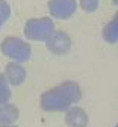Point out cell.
Returning a JSON list of instances; mask_svg holds the SVG:
<instances>
[{"label":"cell","instance_id":"1","mask_svg":"<svg viewBox=\"0 0 118 127\" xmlns=\"http://www.w3.org/2000/svg\"><path fill=\"white\" fill-rule=\"evenodd\" d=\"M79 100L80 88L73 82H67L47 91L41 97V106L45 110H64Z\"/></svg>","mask_w":118,"mask_h":127},{"label":"cell","instance_id":"2","mask_svg":"<svg viewBox=\"0 0 118 127\" xmlns=\"http://www.w3.org/2000/svg\"><path fill=\"white\" fill-rule=\"evenodd\" d=\"M55 32L53 21L50 18H33L26 23L24 33L27 38L35 41H45Z\"/></svg>","mask_w":118,"mask_h":127},{"label":"cell","instance_id":"3","mask_svg":"<svg viewBox=\"0 0 118 127\" xmlns=\"http://www.w3.org/2000/svg\"><path fill=\"white\" fill-rule=\"evenodd\" d=\"M2 52L14 61H27L30 56V47L18 38H6L2 42Z\"/></svg>","mask_w":118,"mask_h":127},{"label":"cell","instance_id":"4","mask_svg":"<svg viewBox=\"0 0 118 127\" xmlns=\"http://www.w3.org/2000/svg\"><path fill=\"white\" fill-rule=\"evenodd\" d=\"M48 9L56 18H70L76 11V0H50Z\"/></svg>","mask_w":118,"mask_h":127},{"label":"cell","instance_id":"5","mask_svg":"<svg viewBox=\"0 0 118 127\" xmlns=\"http://www.w3.org/2000/svg\"><path fill=\"white\" fill-rule=\"evenodd\" d=\"M45 41H47V47L53 53H65V52H68L70 45H71L70 38L65 33H62V32H53Z\"/></svg>","mask_w":118,"mask_h":127},{"label":"cell","instance_id":"6","mask_svg":"<svg viewBox=\"0 0 118 127\" xmlns=\"http://www.w3.org/2000/svg\"><path fill=\"white\" fill-rule=\"evenodd\" d=\"M6 79L12 85H21L26 79V71L18 65V64H8L6 65Z\"/></svg>","mask_w":118,"mask_h":127},{"label":"cell","instance_id":"7","mask_svg":"<svg viewBox=\"0 0 118 127\" xmlns=\"http://www.w3.org/2000/svg\"><path fill=\"white\" fill-rule=\"evenodd\" d=\"M86 121H88V117L82 109L74 107L67 114V123H68L70 127H85Z\"/></svg>","mask_w":118,"mask_h":127},{"label":"cell","instance_id":"8","mask_svg":"<svg viewBox=\"0 0 118 127\" xmlns=\"http://www.w3.org/2000/svg\"><path fill=\"white\" fill-rule=\"evenodd\" d=\"M18 118V110L14 106H2L0 107V124H11Z\"/></svg>","mask_w":118,"mask_h":127},{"label":"cell","instance_id":"9","mask_svg":"<svg viewBox=\"0 0 118 127\" xmlns=\"http://www.w3.org/2000/svg\"><path fill=\"white\" fill-rule=\"evenodd\" d=\"M103 36H105V39L109 41V42L118 41V12H117V15L114 17V20L105 27Z\"/></svg>","mask_w":118,"mask_h":127},{"label":"cell","instance_id":"10","mask_svg":"<svg viewBox=\"0 0 118 127\" xmlns=\"http://www.w3.org/2000/svg\"><path fill=\"white\" fill-rule=\"evenodd\" d=\"M9 98H11V89L8 85V79L3 74H0V104L8 103Z\"/></svg>","mask_w":118,"mask_h":127},{"label":"cell","instance_id":"11","mask_svg":"<svg viewBox=\"0 0 118 127\" xmlns=\"http://www.w3.org/2000/svg\"><path fill=\"white\" fill-rule=\"evenodd\" d=\"M9 15H11L9 5L5 2V0H0V27H2V24L9 18Z\"/></svg>","mask_w":118,"mask_h":127},{"label":"cell","instance_id":"12","mask_svg":"<svg viewBox=\"0 0 118 127\" xmlns=\"http://www.w3.org/2000/svg\"><path fill=\"white\" fill-rule=\"evenodd\" d=\"M80 5H82V8L85 9V11L92 12L98 6V0H80Z\"/></svg>","mask_w":118,"mask_h":127},{"label":"cell","instance_id":"13","mask_svg":"<svg viewBox=\"0 0 118 127\" xmlns=\"http://www.w3.org/2000/svg\"><path fill=\"white\" fill-rule=\"evenodd\" d=\"M114 3H117V5H118V0H114Z\"/></svg>","mask_w":118,"mask_h":127},{"label":"cell","instance_id":"14","mask_svg":"<svg viewBox=\"0 0 118 127\" xmlns=\"http://www.w3.org/2000/svg\"><path fill=\"white\" fill-rule=\"evenodd\" d=\"M117 127H118V126H117Z\"/></svg>","mask_w":118,"mask_h":127}]
</instances>
